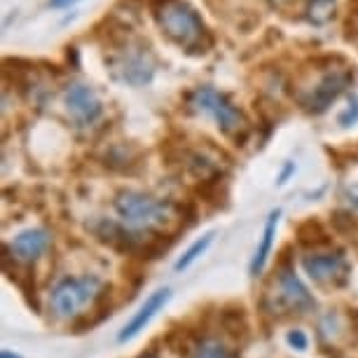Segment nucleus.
Instances as JSON below:
<instances>
[{"mask_svg": "<svg viewBox=\"0 0 358 358\" xmlns=\"http://www.w3.org/2000/svg\"><path fill=\"white\" fill-rule=\"evenodd\" d=\"M152 17L159 31L187 54H206L213 47L211 31L187 0H164L152 8Z\"/></svg>", "mask_w": 358, "mask_h": 358, "instance_id": "1", "label": "nucleus"}, {"mask_svg": "<svg viewBox=\"0 0 358 358\" xmlns=\"http://www.w3.org/2000/svg\"><path fill=\"white\" fill-rule=\"evenodd\" d=\"M113 208L120 222L129 232H152V229L166 227L173 220V204L166 199H157L148 192L122 190L115 197Z\"/></svg>", "mask_w": 358, "mask_h": 358, "instance_id": "2", "label": "nucleus"}, {"mask_svg": "<svg viewBox=\"0 0 358 358\" xmlns=\"http://www.w3.org/2000/svg\"><path fill=\"white\" fill-rule=\"evenodd\" d=\"M187 103H190L192 110L208 115L225 136L236 141V145H244L248 136V120L227 99V94L213 90V87H197V90L187 94Z\"/></svg>", "mask_w": 358, "mask_h": 358, "instance_id": "3", "label": "nucleus"}, {"mask_svg": "<svg viewBox=\"0 0 358 358\" xmlns=\"http://www.w3.org/2000/svg\"><path fill=\"white\" fill-rule=\"evenodd\" d=\"M106 295L103 281L96 274H85V276H66L52 288L50 305L54 316L59 319H76L83 314L87 305H94Z\"/></svg>", "mask_w": 358, "mask_h": 358, "instance_id": "4", "label": "nucleus"}, {"mask_svg": "<svg viewBox=\"0 0 358 358\" xmlns=\"http://www.w3.org/2000/svg\"><path fill=\"white\" fill-rule=\"evenodd\" d=\"M108 69L120 83L129 87H145L152 83L157 62L145 43H127L113 52V57L108 59Z\"/></svg>", "mask_w": 358, "mask_h": 358, "instance_id": "5", "label": "nucleus"}, {"mask_svg": "<svg viewBox=\"0 0 358 358\" xmlns=\"http://www.w3.org/2000/svg\"><path fill=\"white\" fill-rule=\"evenodd\" d=\"M351 80H354V73H351L347 66L328 71L326 76H323L319 83L312 87V90L300 96L302 108H305L307 113H312V115L326 113L328 108L333 106L337 99H340V94L347 90Z\"/></svg>", "mask_w": 358, "mask_h": 358, "instance_id": "6", "label": "nucleus"}, {"mask_svg": "<svg viewBox=\"0 0 358 358\" xmlns=\"http://www.w3.org/2000/svg\"><path fill=\"white\" fill-rule=\"evenodd\" d=\"M64 103L78 127H92L103 115V103L96 96V92L83 83H73L66 87Z\"/></svg>", "mask_w": 358, "mask_h": 358, "instance_id": "7", "label": "nucleus"}, {"mask_svg": "<svg viewBox=\"0 0 358 358\" xmlns=\"http://www.w3.org/2000/svg\"><path fill=\"white\" fill-rule=\"evenodd\" d=\"M302 267L305 272L319 283H333V286H342L349 279V262L342 253H307L302 255Z\"/></svg>", "mask_w": 358, "mask_h": 358, "instance_id": "8", "label": "nucleus"}, {"mask_svg": "<svg viewBox=\"0 0 358 358\" xmlns=\"http://www.w3.org/2000/svg\"><path fill=\"white\" fill-rule=\"evenodd\" d=\"M276 283H279V300L290 309V312L305 314L314 307L312 293H309L307 286L300 281V276L295 274V269L290 265L279 267V272H276Z\"/></svg>", "mask_w": 358, "mask_h": 358, "instance_id": "9", "label": "nucleus"}, {"mask_svg": "<svg viewBox=\"0 0 358 358\" xmlns=\"http://www.w3.org/2000/svg\"><path fill=\"white\" fill-rule=\"evenodd\" d=\"M52 246V234L45 227H31L19 232L15 239L10 241L8 251L12 253V258L17 262H36L38 258H43L47 253V248Z\"/></svg>", "mask_w": 358, "mask_h": 358, "instance_id": "10", "label": "nucleus"}, {"mask_svg": "<svg viewBox=\"0 0 358 358\" xmlns=\"http://www.w3.org/2000/svg\"><path fill=\"white\" fill-rule=\"evenodd\" d=\"M169 300H171V290H169V288L155 290V293L145 300V305L136 312V316H134V319L122 328V333L117 335V340H120V342H129V340H134V337H136V335L141 333V330H145L148 323H150V321L155 319V314H157L159 309L164 307Z\"/></svg>", "mask_w": 358, "mask_h": 358, "instance_id": "11", "label": "nucleus"}, {"mask_svg": "<svg viewBox=\"0 0 358 358\" xmlns=\"http://www.w3.org/2000/svg\"><path fill=\"white\" fill-rule=\"evenodd\" d=\"M279 215H281V211H272L265 222L258 251H255L253 260H251V276H258L267 265V258H269V253H272V244H274V236H276V225H279Z\"/></svg>", "mask_w": 358, "mask_h": 358, "instance_id": "12", "label": "nucleus"}, {"mask_svg": "<svg viewBox=\"0 0 358 358\" xmlns=\"http://www.w3.org/2000/svg\"><path fill=\"white\" fill-rule=\"evenodd\" d=\"M190 358H236V354L225 342L215 340V337H208V340H201L194 344Z\"/></svg>", "mask_w": 358, "mask_h": 358, "instance_id": "13", "label": "nucleus"}, {"mask_svg": "<svg viewBox=\"0 0 358 358\" xmlns=\"http://www.w3.org/2000/svg\"><path fill=\"white\" fill-rule=\"evenodd\" d=\"M305 17L309 24L323 26L335 17V0H307Z\"/></svg>", "mask_w": 358, "mask_h": 358, "instance_id": "14", "label": "nucleus"}, {"mask_svg": "<svg viewBox=\"0 0 358 358\" xmlns=\"http://www.w3.org/2000/svg\"><path fill=\"white\" fill-rule=\"evenodd\" d=\"M213 236H215L213 232H206L204 236H201V239L194 241V244L185 251L183 258L176 262V272H183V269H187L190 265H194V262H197V260L201 258V255H204V253L208 251V246L213 244Z\"/></svg>", "mask_w": 358, "mask_h": 358, "instance_id": "15", "label": "nucleus"}, {"mask_svg": "<svg viewBox=\"0 0 358 358\" xmlns=\"http://www.w3.org/2000/svg\"><path fill=\"white\" fill-rule=\"evenodd\" d=\"M222 319V326H225L227 333L232 335H244L246 333V316H244V309H225L220 314Z\"/></svg>", "mask_w": 358, "mask_h": 358, "instance_id": "16", "label": "nucleus"}, {"mask_svg": "<svg viewBox=\"0 0 358 358\" xmlns=\"http://www.w3.org/2000/svg\"><path fill=\"white\" fill-rule=\"evenodd\" d=\"M358 122V96H351L349 108L340 115V124L342 127H354Z\"/></svg>", "mask_w": 358, "mask_h": 358, "instance_id": "17", "label": "nucleus"}, {"mask_svg": "<svg viewBox=\"0 0 358 358\" xmlns=\"http://www.w3.org/2000/svg\"><path fill=\"white\" fill-rule=\"evenodd\" d=\"M288 344L293 349H297V351H305L309 340H307V335L302 333V330H290V333H288Z\"/></svg>", "mask_w": 358, "mask_h": 358, "instance_id": "18", "label": "nucleus"}, {"mask_svg": "<svg viewBox=\"0 0 358 358\" xmlns=\"http://www.w3.org/2000/svg\"><path fill=\"white\" fill-rule=\"evenodd\" d=\"M344 199H347L351 211L358 213V185H349L347 190H344Z\"/></svg>", "mask_w": 358, "mask_h": 358, "instance_id": "19", "label": "nucleus"}, {"mask_svg": "<svg viewBox=\"0 0 358 358\" xmlns=\"http://www.w3.org/2000/svg\"><path fill=\"white\" fill-rule=\"evenodd\" d=\"M73 3H78V0H50L52 8H59V10H62V8H71Z\"/></svg>", "mask_w": 358, "mask_h": 358, "instance_id": "20", "label": "nucleus"}, {"mask_svg": "<svg viewBox=\"0 0 358 358\" xmlns=\"http://www.w3.org/2000/svg\"><path fill=\"white\" fill-rule=\"evenodd\" d=\"M293 169H295L293 164H288L286 169H283V173H281V178H279V183H286V178H288V173H290V171H293Z\"/></svg>", "mask_w": 358, "mask_h": 358, "instance_id": "21", "label": "nucleus"}, {"mask_svg": "<svg viewBox=\"0 0 358 358\" xmlns=\"http://www.w3.org/2000/svg\"><path fill=\"white\" fill-rule=\"evenodd\" d=\"M0 358H22V356H19V354H12V351L5 349L3 354H0Z\"/></svg>", "mask_w": 358, "mask_h": 358, "instance_id": "22", "label": "nucleus"}, {"mask_svg": "<svg viewBox=\"0 0 358 358\" xmlns=\"http://www.w3.org/2000/svg\"><path fill=\"white\" fill-rule=\"evenodd\" d=\"M141 358H159V356L155 354V351H148V354H143V356H141Z\"/></svg>", "mask_w": 358, "mask_h": 358, "instance_id": "23", "label": "nucleus"}]
</instances>
